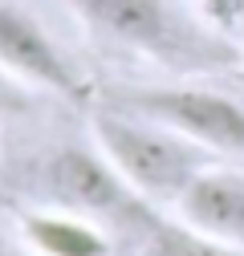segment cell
I'll return each mask as SVG.
<instances>
[{"label": "cell", "mask_w": 244, "mask_h": 256, "mask_svg": "<svg viewBox=\"0 0 244 256\" xmlns=\"http://www.w3.org/2000/svg\"><path fill=\"white\" fill-rule=\"evenodd\" d=\"M94 37L171 74H224L240 66L232 37L171 0H66Z\"/></svg>", "instance_id": "obj_1"}, {"label": "cell", "mask_w": 244, "mask_h": 256, "mask_svg": "<svg viewBox=\"0 0 244 256\" xmlns=\"http://www.w3.org/2000/svg\"><path fill=\"white\" fill-rule=\"evenodd\" d=\"M90 130H94V146L114 163V171L126 179L138 196L159 208V204H179L208 167H216V154L188 142L183 134L167 130V126L138 118L118 106H98L90 114Z\"/></svg>", "instance_id": "obj_2"}, {"label": "cell", "mask_w": 244, "mask_h": 256, "mask_svg": "<svg viewBox=\"0 0 244 256\" xmlns=\"http://www.w3.org/2000/svg\"><path fill=\"white\" fill-rule=\"evenodd\" d=\"M33 196L37 208L74 212L102 224V228L142 236L159 212L114 171V163L94 146H57L49 150L33 171Z\"/></svg>", "instance_id": "obj_3"}, {"label": "cell", "mask_w": 244, "mask_h": 256, "mask_svg": "<svg viewBox=\"0 0 244 256\" xmlns=\"http://www.w3.org/2000/svg\"><path fill=\"white\" fill-rule=\"evenodd\" d=\"M102 102L159 122L212 154L244 158V106L220 90H208V86H122V90H106Z\"/></svg>", "instance_id": "obj_4"}, {"label": "cell", "mask_w": 244, "mask_h": 256, "mask_svg": "<svg viewBox=\"0 0 244 256\" xmlns=\"http://www.w3.org/2000/svg\"><path fill=\"white\" fill-rule=\"evenodd\" d=\"M0 70L12 74L20 86L49 90L70 102H82L90 94L70 53L12 0H0Z\"/></svg>", "instance_id": "obj_5"}, {"label": "cell", "mask_w": 244, "mask_h": 256, "mask_svg": "<svg viewBox=\"0 0 244 256\" xmlns=\"http://www.w3.org/2000/svg\"><path fill=\"white\" fill-rule=\"evenodd\" d=\"M179 220L244 252V171L208 167L175 204Z\"/></svg>", "instance_id": "obj_6"}, {"label": "cell", "mask_w": 244, "mask_h": 256, "mask_svg": "<svg viewBox=\"0 0 244 256\" xmlns=\"http://www.w3.org/2000/svg\"><path fill=\"white\" fill-rule=\"evenodd\" d=\"M20 236L33 256H110L114 252L102 224L74 212H57V208L20 212Z\"/></svg>", "instance_id": "obj_7"}, {"label": "cell", "mask_w": 244, "mask_h": 256, "mask_svg": "<svg viewBox=\"0 0 244 256\" xmlns=\"http://www.w3.org/2000/svg\"><path fill=\"white\" fill-rule=\"evenodd\" d=\"M138 256H244V252L192 228V224H183V220L155 216L150 228L138 236Z\"/></svg>", "instance_id": "obj_8"}, {"label": "cell", "mask_w": 244, "mask_h": 256, "mask_svg": "<svg viewBox=\"0 0 244 256\" xmlns=\"http://www.w3.org/2000/svg\"><path fill=\"white\" fill-rule=\"evenodd\" d=\"M200 16L232 41L244 33V0H200Z\"/></svg>", "instance_id": "obj_9"}, {"label": "cell", "mask_w": 244, "mask_h": 256, "mask_svg": "<svg viewBox=\"0 0 244 256\" xmlns=\"http://www.w3.org/2000/svg\"><path fill=\"white\" fill-rule=\"evenodd\" d=\"M20 102V82L12 86V74H4L0 70V126H4V118H8V110Z\"/></svg>", "instance_id": "obj_10"}]
</instances>
